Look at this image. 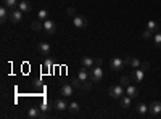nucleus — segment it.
<instances>
[{
  "mask_svg": "<svg viewBox=\"0 0 161 119\" xmlns=\"http://www.w3.org/2000/svg\"><path fill=\"white\" fill-rule=\"evenodd\" d=\"M140 68H142L143 71H147V69H150V63H147V61H145V63H142V64H140Z\"/></svg>",
  "mask_w": 161,
  "mask_h": 119,
  "instance_id": "31",
  "label": "nucleus"
},
{
  "mask_svg": "<svg viewBox=\"0 0 161 119\" xmlns=\"http://www.w3.org/2000/svg\"><path fill=\"white\" fill-rule=\"evenodd\" d=\"M37 19H40V21H45V19H48V11L47 10H39V13H37Z\"/></svg>",
  "mask_w": 161,
  "mask_h": 119,
  "instance_id": "22",
  "label": "nucleus"
},
{
  "mask_svg": "<svg viewBox=\"0 0 161 119\" xmlns=\"http://www.w3.org/2000/svg\"><path fill=\"white\" fill-rule=\"evenodd\" d=\"M52 60H45V63H44V69H47V71H50L52 69Z\"/></svg>",
  "mask_w": 161,
  "mask_h": 119,
  "instance_id": "29",
  "label": "nucleus"
},
{
  "mask_svg": "<svg viewBox=\"0 0 161 119\" xmlns=\"http://www.w3.org/2000/svg\"><path fill=\"white\" fill-rule=\"evenodd\" d=\"M153 42L158 48H161V31H156L155 35H153Z\"/></svg>",
  "mask_w": 161,
  "mask_h": 119,
  "instance_id": "24",
  "label": "nucleus"
},
{
  "mask_svg": "<svg viewBox=\"0 0 161 119\" xmlns=\"http://www.w3.org/2000/svg\"><path fill=\"white\" fill-rule=\"evenodd\" d=\"M39 108L42 110V111H45V113H47V111H50V110H52V103H50V101H47V100H44L42 103H40V106H39Z\"/></svg>",
  "mask_w": 161,
  "mask_h": 119,
  "instance_id": "25",
  "label": "nucleus"
},
{
  "mask_svg": "<svg viewBox=\"0 0 161 119\" xmlns=\"http://www.w3.org/2000/svg\"><path fill=\"white\" fill-rule=\"evenodd\" d=\"M90 87H92V84H90V82H87V81H86V82L82 84V89H86V90H89Z\"/></svg>",
  "mask_w": 161,
  "mask_h": 119,
  "instance_id": "32",
  "label": "nucleus"
},
{
  "mask_svg": "<svg viewBox=\"0 0 161 119\" xmlns=\"http://www.w3.org/2000/svg\"><path fill=\"white\" fill-rule=\"evenodd\" d=\"M10 18V13H8V8L3 5L2 8H0V21H2V23H5L7 19Z\"/></svg>",
  "mask_w": 161,
  "mask_h": 119,
  "instance_id": "20",
  "label": "nucleus"
},
{
  "mask_svg": "<svg viewBox=\"0 0 161 119\" xmlns=\"http://www.w3.org/2000/svg\"><path fill=\"white\" fill-rule=\"evenodd\" d=\"M80 64H82L84 68L90 69V68H93V66H95V60L90 58V57H84L82 60H80Z\"/></svg>",
  "mask_w": 161,
  "mask_h": 119,
  "instance_id": "14",
  "label": "nucleus"
},
{
  "mask_svg": "<svg viewBox=\"0 0 161 119\" xmlns=\"http://www.w3.org/2000/svg\"><path fill=\"white\" fill-rule=\"evenodd\" d=\"M147 111H148V106L143 103V101H140V103H137V113L140 114V116H143V114H147Z\"/></svg>",
  "mask_w": 161,
  "mask_h": 119,
  "instance_id": "21",
  "label": "nucleus"
},
{
  "mask_svg": "<svg viewBox=\"0 0 161 119\" xmlns=\"http://www.w3.org/2000/svg\"><path fill=\"white\" fill-rule=\"evenodd\" d=\"M130 76H123L121 77V85H124V87H127V85H130Z\"/></svg>",
  "mask_w": 161,
  "mask_h": 119,
  "instance_id": "28",
  "label": "nucleus"
},
{
  "mask_svg": "<svg viewBox=\"0 0 161 119\" xmlns=\"http://www.w3.org/2000/svg\"><path fill=\"white\" fill-rule=\"evenodd\" d=\"M77 79H79L80 82H86L87 79H90V77H89V71H87V68H84V66H82V69H79Z\"/></svg>",
  "mask_w": 161,
  "mask_h": 119,
  "instance_id": "17",
  "label": "nucleus"
},
{
  "mask_svg": "<svg viewBox=\"0 0 161 119\" xmlns=\"http://www.w3.org/2000/svg\"><path fill=\"white\" fill-rule=\"evenodd\" d=\"M126 64H129L130 68H140V60H137V58H134V57H127L126 58Z\"/></svg>",
  "mask_w": 161,
  "mask_h": 119,
  "instance_id": "16",
  "label": "nucleus"
},
{
  "mask_svg": "<svg viewBox=\"0 0 161 119\" xmlns=\"http://www.w3.org/2000/svg\"><path fill=\"white\" fill-rule=\"evenodd\" d=\"M18 8H19L23 13H28V11H31V10H32V5L28 2V0H19Z\"/></svg>",
  "mask_w": 161,
  "mask_h": 119,
  "instance_id": "13",
  "label": "nucleus"
},
{
  "mask_svg": "<svg viewBox=\"0 0 161 119\" xmlns=\"http://www.w3.org/2000/svg\"><path fill=\"white\" fill-rule=\"evenodd\" d=\"M44 29H45V32H48V34H55L57 24L53 23L52 19H45V21H44Z\"/></svg>",
  "mask_w": 161,
  "mask_h": 119,
  "instance_id": "9",
  "label": "nucleus"
},
{
  "mask_svg": "<svg viewBox=\"0 0 161 119\" xmlns=\"http://www.w3.org/2000/svg\"><path fill=\"white\" fill-rule=\"evenodd\" d=\"M40 114H42V110H40L39 106H31L28 111H26V116H28V117H31V119L40 117Z\"/></svg>",
  "mask_w": 161,
  "mask_h": 119,
  "instance_id": "6",
  "label": "nucleus"
},
{
  "mask_svg": "<svg viewBox=\"0 0 161 119\" xmlns=\"http://www.w3.org/2000/svg\"><path fill=\"white\" fill-rule=\"evenodd\" d=\"M68 108H69V111H71L73 114H76V113L79 111V103H77V101H73V103L68 105Z\"/></svg>",
  "mask_w": 161,
  "mask_h": 119,
  "instance_id": "27",
  "label": "nucleus"
},
{
  "mask_svg": "<svg viewBox=\"0 0 161 119\" xmlns=\"http://www.w3.org/2000/svg\"><path fill=\"white\" fill-rule=\"evenodd\" d=\"M73 85H69V84H64V85H61V89H60V94H61V97H71L73 95Z\"/></svg>",
  "mask_w": 161,
  "mask_h": 119,
  "instance_id": "11",
  "label": "nucleus"
},
{
  "mask_svg": "<svg viewBox=\"0 0 161 119\" xmlns=\"http://www.w3.org/2000/svg\"><path fill=\"white\" fill-rule=\"evenodd\" d=\"M124 85H121V84H118V85H111L110 87V90H108V94H110V97H113V98H116V100H121V97L124 95Z\"/></svg>",
  "mask_w": 161,
  "mask_h": 119,
  "instance_id": "2",
  "label": "nucleus"
},
{
  "mask_svg": "<svg viewBox=\"0 0 161 119\" xmlns=\"http://www.w3.org/2000/svg\"><path fill=\"white\" fill-rule=\"evenodd\" d=\"M148 111H150L152 116H159L161 114V103L159 101H153L148 106Z\"/></svg>",
  "mask_w": 161,
  "mask_h": 119,
  "instance_id": "8",
  "label": "nucleus"
},
{
  "mask_svg": "<svg viewBox=\"0 0 161 119\" xmlns=\"http://www.w3.org/2000/svg\"><path fill=\"white\" fill-rule=\"evenodd\" d=\"M21 18H23V11L19 10V8H16V10H11L10 11V21L11 23H19L21 21Z\"/></svg>",
  "mask_w": 161,
  "mask_h": 119,
  "instance_id": "5",
  "label": "nucleus"
},
{
  "mask_svg": "<svg viewBox=\"0 0 161 119\" xmlns=\"http://www.w3.org/2000/svg\"><path fill=\"white\" fill-rule=\"evenodd\" d=\"M18 3H19L18 0H3V5H5L10 11H11V10H16V8H18Z\"/></svg>",
  "mask_w": 161,
  "mask_h": 119,
  "instance_id": "19",
  "label": "nucleus"
},
{
  "mask_svg": "<svg viewBox=\"0 0 161 119\" xmlns=\"http://www.w3.org/2000/svg\"><path fill=\"white\" fill-rule=\"evenodd\" d=\"M145 77V71L143 69H134V73L130 74V79L134 82H142Z\"/></svg>",
  "mask_w": 161,
  "mask_h": 119,
  "instance_id": "7",
  "label": "nucleus"
},
{
  "mask_svg": "<svg viewBox=\"0 0 161 119\" xmlns=\"http://www.w3.org/2000/svg\"><path fill=\"white\" fill-rule=\"evenodd\" d=\"M147 28H148L150 31H153V32H156V31H159V26H158V23L156 21H148V23H147Z\"/></svg>",
  "mask_w": 161,
  "mask_h": 119,
  "instance_id": "23",
  "label": "nucleus"
},
{
  "mask_svg": "<svg viewBox=\"0 0 161 119\" xmlns=\"http://www.w3.org/2000/svg\"><path fill=\"white\" fill-rule=\"evenodd\" d=\"M73 24L77 29H84V28H87V18L80 16V15H74L73 16Z\"/></svg>",
  "mask_w": 161,
  "mask_h": 119,
  "instance_id": "3",
  "label": "nucleus"
},
{
  "mask_svg": "<svg viewBox=\"0 0 161 119\" xmlns=\"http://www.w3.org/2000/svg\"><path fill=\"white\" fill-rule=\"evenodd\" d=\"M152 32H153V31H150L148 28H147V29L143 31V34H142V35H143V39H150V37H152Z\"/></svg>",
  "mask_w": 161,
  "mask_h": 119,
  "instance_id": "30",
  "label": "nucleus"
},
{
  "mask_svg": "<svg viewBox=\"0 0 161 119\" xmlns=\"http://www.w3.org/2000/svg\"><path fill=\"white\" fill-rule=\"evenodd\" d=\"M32 29H34V31H42V29H44V23L40 21V19L34 21V23H32Z\"/></svg>",
  "mask_w": 161,
  "mask_h": 119,
  "instance_id": "26",
  "label": "nucleus"
},
{
  "mask_svg": "<svg viewBox=\"0 0 161 119\" xmlns=\"http://www.w3.org/2000/svg\"><path fill=\"white\" fill-rule=\"evenodd\" d=\"M89 77H90L92 82H100L102 79H103V69H102V66H93V68H90Z\"/></svg>",
  "mask_w": 161,
  "mask_h": 119,
  "instance_id": "1",
  "label": "nucleus"
},
{
  "mask_svg": "<svg viewBox=\"0 0 161 119\" xmlns=\"http://www.w3.org/2000/svg\"><path fill=\"white\" fill-rule=\"evenodd\" d=\"M126 95H129L130 98H137L139 97V89L136 87V85H127L126 87Z\"/></svg>",
  "mask_w": 161,
  "mask_h": 119,
  "instance_id": "12",
  "label": "nucleus"
},
{
  "mask_svg": "<svg viewBox=\"0 0 161 119\" xmlns=\"http://www.w3.org/2000/svg\"><path fill=\"white\" fill-rule=\"evenodd\" d=\"M53 106H55V110H58V111H63V110L68 108V103H66L64 100H61V98H58L55 103H53Z\"/></svg>",
  "mask_w": 161,
  "mask_h": 119,
  "instance_id": "18",
  "label": "nucleus"
},
{
  "mask_svg": "<svg viewBox=\"0 0 161 119\" xmlns=\"http://www.w3.org/2000/svg\"><path fill=\"white\" fill-rule=\"evenodd\" d=\"M37 51L42 57H48V53H50V45L47 44V42H40L39 45H37Z\"/></svg>",
  "mask_w": 161,
  "mask_h": 119,
  "instance_id": "10",
  "label": "nucleus"
},
{
  "mask_svg": "<svg viewBox=\"0 0 161 119\" xmlns=\"http://www.w3.org/2000/svg\"><path fill=\"white\" fill-rule=\"evenodd\" d=\"M103 64V60L102 58H95V66H102Z\"/></svg>",
  "mask_w": 161,
  "mask_h": 119,
  "instance_id": "33",
  "label": "nucleus"
},
{
  "mask_svg": "<svg viewBox=\"0 0 161 119\" xmlns=\"http://www.w3.org/2000/svg\"><path fill=\"white\" fill-rule=\"evenodd\" d=\"M124 64H126V60L119 58V57H114V58L110 61L111 71H119V69H123V68H124Z\"/></svg>",
  "mask_w": 161,
  "mask_h": 119,
  "instance_id": "4",
  "label": "nucleus"
},
{
  "mask_svg": "<svg viewBox=\"0 0 161 119\" xmlns=\"http://www.w3.org/2000/svg\"><path fill=\"white\" fill-rule=\"evenodd\" d=\"M130 105H132V98L129 95H123V97H121V108L127 110V108H130Z\"/></svg>",
  "mask_w": 161,
  "mask_h": 119,
  "instance_id": "15",
  "label": "nucleus"
},
{
  "mask_svg": "<svg viewBox=\"0 0 161 119\" xmlns=\"http://www.w3.org/2000/svg\"><path fill=\"white\" fill-rule=\"evenodd\" d=\"M68 13H69V15H71V16H74V15H76V11H74L73 8H69V10H68Z\"/></svg>",
  "mask_w": 161,
  "mask_h": 119,
  "instance_id": "34",
  "label": "nucleus"
}]
</instances>
